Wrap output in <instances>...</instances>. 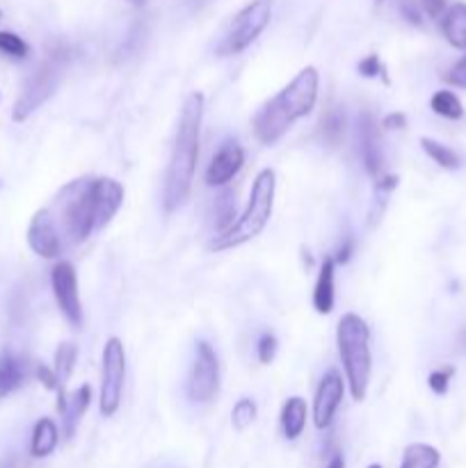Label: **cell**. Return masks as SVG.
Masks as SVG:
<instances>
[{
	"label": "cell",
	"instance_id": "cell-1",
	"mask_svg": "<svg viewBox=\"0 0 466 468\" xmlns=\"http://www.w3.org/2000/svg\"><path fill=\"white\" fill-rule=\"evenodd\" d=\"M204 103L206 101H204L202 92L187 94L183 101L172 156H169L168 171H165V186H162L165 213H174L190 199L196 162H199V140H202L204 107H206Z\"/></svg>",
	"mask_w": 466,
	"mask_h": 468
},
{
	"label": "cell",
	"instance_id": "cell-2",
	"mask_svg": "<svg viewBox=\"0 0 466 468\" xmlns=\"http://www.w3.org/2000/svg\"><path fill=\"white\" fill-rule=\"evenodd\" d=\"M336 345H339L350 395L352 400L363 402L370 386V372H373L369 322L357 313H345L336 327Z\"/></svg>",
	"mask_w": 466,
	"mask_h": 468
},
{
	"label": "cell",
	"instance_id": "cell-3",
	"mask_svg": "<svg viewBox=\"0 0 466 468\" xmlns=\"http://www.w3.org/2000/svg\"><path fill=\"white\" fill-rule=\"evenodd\" d=\"M275 192H277V174L265 167L256 174L254 183H251L250 201H247L245 210L236 220V225L231 226L226 234L215 235V238L208 243L211 252H226V249H236L242 244L251 243L254 238H259L260 231L268 226L272 217V210H275Z\"/></svg>",
	"mask_w": 466,
	"mask_h": 468
},
{
	"label": "cell",
	"instance_id": "cell-4",
	"mask_svg": "<svg viewBox=\"0 0 466 468\" xmlns=\"http://www.w3.org/2000/svg\"><path fill=\"white\" fill-rule=\"evenodd\" d=\"M55 220L67 243L80 244L92 238L98 229L96 204H94V176H80L67 183L55 197Z\"/></svg>",
	"mask_w": 466,
	"mask_h": 468
},
{
	"label": "cell",
	"instance_id": "cell-5",
	"mask_svg": "<svg viewBox=\"0 0 466 468\" xmlns=\"http://www.w3.org/2000/svg\"><path fill=\"white\" fill-rule=\"evenodd\" d=\"M69 60L71 55L67 46H50L46 58L40 62V67L25 78L19 98L14 101L12 119H14L16 124H23L25 119L32 117L46 101H50V98L55 96V92H58L59 85H62L64 74H67Z\"/></svg>",
	"mask_w": 466,
	"mask_h": 468
},
{
	"label": "cell",
	"instance_id": "cell-6",
	"mask_svg": "<svg viewBox=\"0 0 466 468\" xmlns=\"http://www.w3.org/2000/svg\"><path fill=\"white\" fill-rule=\"evenodd\" d=\"M126 386V347L117 336H110L101 354V393L98 411L104 418H113L123 400Z\"/></svg>",
	"mask_w": 466,
	"mask_h": 468
},
{
	"label": "cell",
	"instance_id": "cell-7",
	"mask_svg": "<svg viewBox=\"0 0 466 468\" xmlns=\"http://www.w3.org/2000/svg\"><path fill=\"white\" fill-rule=\"evenodd\" d=\"M272 19V0H251L250 5L242 7L231 23L229 32L224 34L222 44L217 46V55H238L250 49L260 37Z\"/></svg>",
	"mask_w": 466,
	"mask_h": 468
},
{
	"label": "cell",
	"instance_id": "cell-8",
	"mask_svg": "<svg viewBox=\"0 0 466 468\" xmlns=\"http://www.w3.org/2000/svg\"><path fill=\"white\" fill-rule=\"evenodd\" d=\"M186 390L195 405H208L220 390V359L208 341H196Z\"/></svg>",
	"mask_w": 466,
	"mask_h": 468
},
{
	"label": "cell",
	"instance_id": "cell-9",
	"mask_svg": "<svg viewBox=\"0 0 466 468\" xmlns=\"http://www.w3.org/2000/svg\"><path fill=\"white\" fill-rule=\"evenodd\" d=\"M318 89H320V76L315 67H305L281 89L279 94L272 96V101L284 110L286 117L290 122L305 119L306 115L314 113L315 103H318Z\"/></svg>",
	"mask_w": 466,
	"mask_h": 468
},
{
	"label": "cell",
	"instance_id": "cell-10",
	"mask_svg": "<svg viewBox=\"0 0 466 468\" xmlns=\"http://www.w3.org/2000/svg\"><path fill=\"white\" fill-rule=\"evenodd\" d=\"M50 288H53V298L58 304L59 313L74 329H83L85 311L80 302L78 290V274L69 261H58L50 270Z\"/></svg>",
	"mask_w": 466,
	"mask_h": 468
},
{
	"label": "cell",
	"instance_id": "cell-11",
	"mask_svg": "<svg viewBox=\"0 0 466 468\" xmlns=\"http://www.w3.org/2000/svg\"><path fill=\"white\" fill-rule=\"evenodd\" d=\"M25 240H28V247L32 249V254H37L44 261H58L64 254V244H67L62 229H59L50 208H41L32 215Z\"/></svg>",
	"mask_w": 466,
	"mask_h": 468
},
{
	"label": "cell",
	"instance_id": "cell-12",
	"mask_svg": "<svg viewBox=\"0 0 466 468\" xmlns=\"http://www.w3.org/2000/svg\"><path fill=\"white\" fill-rule=\"evenodd\" d=\"M245 167V149L238 140H224L215 156L211 158V165L206 170V186L208 188H226L231 181L241 174Z\"/></svg>",
	"mask_w": 466,
	"mask_h": 468
},
{
	"label": "cell",
	"instance_id": "cell-13",
	"mask_svg": "<svg viewBox=\"0 0 466 468\" xmlns=\"http://www.w3.org/2000/svg\"><path fill=\"white\" fill-rule=\"evenodd\" d=\"M345 395V380L341 377L339 371L324 372L320 380L318 389H315L314 398V425L318 429H329L336 418L341 402Z\"/></svg>",
	"mask_w": 466,
	"mask_h": 468
},
{
	"label": "cell",
	"instance_id": "cell-14",
	"mask_svg": "<svg viewBox=\"0 0 466 468\" xmlns=\"http://www.w3.org/2000/svg\"><path fill=\"white\" fill-rule=\"evenodd\" d=\"M359 156H361L363 170L370 179H379L382 176L384 167V153H382V142H379V124L375 122L373 113L363 110L359 115Z\"/></svg>",
	"mask_w": 466,
	"mask_h": 468
},
{
	"label": "cell",
	"instance_id": "cell-15",
	"mask_svg": "<svg viewBox=\"0 0 466 468\" xmlns=\"http://www.w3.org/2000/svg\"><path fill=\"white\" fill-rule=\"evenodd\" d=\"M290 126H293V122L286 117L284 110H281L272 98L268 103H263V107H259V113H256L254 119H251L254 137L260 142V144H265V147L277 144V142L288 133Z\"/></svg>",
	"mask_w": 466,
	"mask_h": 468
},
{
	"label": "cell",
	"instance_id": "cell-16",
	"mask_svg": "<svg viewBox=\"0 0 466 468\" xmlns=\"http://www.w3.org/2000/svg\"><path fill=\"white\" fill-rule=\"evenodd\" d=\"M123 195L126 192L119 181L108 179V176H94V204H96L98 229H105L113 222L114 215L122 208Z\"/></svg>",
	"mask_w": 466,
	"mask_h": 468
},
{
	"label": "cell",
	"instance_id": "cell-17",
	"mask_svg": "<svg viewBox=\"0 0 466 468\" xmlns=\"http://www.w3.org/2000/svg\"><path fill=\"white\" fill-rule=\"evenodd\" d=\"M314 302L315 313L320 316H329V313L334 311V304H336V263L332 256L320 263L318 270V279H315V286H314Z\"/></svg>",
	"mask_w": 466,
	"mask_h": 468
},
{
	"label": "cell",
	"instance_id": "cell-18",
	"mask_svg": "<svg viewBox=\"0 0 466 468\" xmlns=\"http://www.w3.org/2000/svg\"><path fill=\"white\" fill-rule=\"evenodd\" d=\"M28 380V363L12 350L0 352V400L19 390Z\"/></svg>",
	"mask_w": 466,
	"mask_h": 468
},
{
	"label": "cell",
	"instance_id": "cell-19",
	"mask_svg": "<svg viewBox=\"0 0 466 468\" xmlns=\"http://www.w3.org/2000/svg\"><path fill=\"white\" fill-rule=\"evenodd\" d=\"M306 418H309V405L302 395H293L281 407V432L288 441H297L299 436L305 435L306 429Z\"/></svg>",
	"mask_w": 466,
	"mask_h": 468
},
{
	"label": "cell",
	"instance_id": "cell-20",
	"mask_svg": "<svg viewBox=\"0 0 466 468\" xmlns=\"http://www.w3.org/2000/svg\"><path fill=\"white\" fill-rule=\"evenodd\" d=\"M345 128H348V119H345L343 106L329 103V106L324 107V113L320 115L318 122L320 142L332 149L341 147L345 140Z\"/></svg>",
	"mask_w": 466,
	"mask_h": 468
},
{
	"label": "cell",
	"instance_id": "cell-21",
	"mask_svg": "<svg viewBox=\"0 0 466 468\" xmlns=\"http://www.w3.org/2000/svg\"><path fill=\"white\" fill-rule=\"evenodd\" d=\"M92 386L89 384H83L78 386V389L74 390V393L67 398V409H64L62 418H64V436L67 439H71V436L76 435V429H78L80 420H83V416L87 414L89 405H92Z\"/></svg>",
	"mask_w": 466,
	"mask_h": 468
},
{
	"label": "cell",
	"instance_id": "cell-22",
	"mask_svg": "<svg viewBox=\"0 0 466 468\" xmlns=\"http://www.w3.org/2000/svg\"><path fill=\"white\" fill-rule=\"evenodd\" d=\"M59 444V429L53 418H40L32 427V439H30V454L35 459H46L55 453Z\"/></svg>",
	"mask_w": 466,
	"mask_h": 468
},
{
	"label": "cell",
	"instance_id": "cell-23",
	"mask_svg": "<svg viewBox=\"0 0 466 468\" xmlns=\"http://www.w3.org/2000/svg\"><path fill=\"white\" fill-rule=\"evenodd\" d=\"M442 32L452 49L466 50V3L448 7L442 19Z\"/></svg>",
	"mask_w": 466,
	"mask_h": 468
},
{
	"label": "cell",
	"instance_id": "cell-24",
	"mask_svg": "<svg viewBox=\"0 0 466 468\" xmlns=\"http://www.w3.org/2000/svg\"><path fill=\"white\" fill-rule=\"evenodd\" d=\"M233 225H236V190L226 186L213 201V226H215L217 235H222Z\"/></svg>",
	"mask_w": 466,
	"mask_h": 468
},
{
	"label": "cell",
	"instance_id": "cell-25",
	"mask_svg": "<svg viewBox=\"0 0 466 468\" xmlns=\"http://www.w3.org/2000/svg\"><path fill=\"white\" fill-rule=\"evenodd\" d=\"M400 179L396 174H382L379 179H375L373 186V201H370V210H369V226L375 229V226L382 222V215L388 206V197L393 195V190L397 188Z\"/></svg>",
	"mask_w": 466,
	"mask_h": 468
},
{
	"label": "cell",
	"instance_id": "cell-26",
	"mask_svg": "<svg viewBox=\"0 0 466 468\" xmlns=\"http://www.w3.org/2000/svg\"><path fill=\"white\" fill-rule=\"evenodd\" d=\"M442 453L430 444H412L405 448L400 468H439Z\"/></svg>",
	"mask_w": 466,
	"mask_h": 468
},
{
	"label": "cell",
	"instance_id": "cell-27",
	"mask_svg": "<svg viewBox=\"0 0 466 468\" xmlns=\"http://www.w3.org/2000/svg\"><path fill=\"white\" fill-rule=\"evenodd\" d=\"M421 149L425 151V156L430 158L432 162H437L442 170L455 171L461 167V158L455 149L446 147L442 142L432 140V137H421Z\"/></svg>",
	"mask_w": 466,
	"mask_h": 468
},
{
	"label": "cell",
	"instance_id": "cell-28",
	"mask_svg": "<svg viewBox=\"0 0 466 468\" xmlns=\"http://www.w3.org/2000/svg\"><path fill=\"white\" fill-rule=\"evenodd\" d=\"M430 107L439 117L451 119V122H457V119L464 117V106H461L457 94H452L451 89H439V92L432 94Z\"/></svg>",
	"mask_w": 466,
	"mask_h": 468
},
{
	"label": "cell",
	"instance_id": "cell-29",
	"mask_svg": "<svg viewBox=\"0 0 466 468\" xmlns=\"http://www.w3.org/2000/svg\"><path fill=\"white\" fill-rule=\"evenodd\" d=\"M76 359H78V347H76L74 343H59L58 350H55L53 371L58 372V377L64 384H67V380H69L71 372H74Z\"/></svg>",
	"mask_w": 466,
	"mask_h": 468
},
{
	"label": "cell",
	"instance_id": "cell-30",
	"mask_svg": "<svg viewBox=\"0 0 466 468\" xmlns=\"http://www.w3.org/2000/svg\"><path fill=\"white\" fill-rule=\"evenodd\" d=\"M0 53L7 55L12 60H28L30 58V46L23 37H19L16 32L10 30H0Z\"/></svg>",
	"mask_w": 466,
	"mask_h": 468
},
{
	"label": "cell",
	"instance_id": "cell-31",
	"mask_svg": "<svg viewBox=\"0 0 466 468\" xmlns=\"http://www.w3.org/2000/svg\"><path fill=\"white\" fill-rule=\"evenodd\" d=\"M256 416H259L256 402L251 400V398H241V400L233 405V409H231V425H233L238 432H245V429L254 423Z\"/></svg>",
	"mask_w": 466,
	"mask_h": 468
},
{
	"label": "cell",
	"instance_id": "cell-32",
	"mask_svg": "<svg viewBox=\"0 0 466 468\" xmlns=\"http://www.w3.org/2000/svg\"><path fill=\"white\" fill-rule=\"evenodd\" d=\"M277 352H279V341H277L275 334H260L259 343H256V356H259V362L263 363V366H270V363L275 362Z\"/></svg>",
	"mask_w": 466,
	"mask_h": 468
},
{
	"label": "cell",
	"instance_id": "cell-33",
	"mask_svg": "<svg viewBox=\"0 0 466 468\" xmlns=\"http://www.w3.org/2000/svg\"><path fill=\"white\" fill-rule=\"evenodd\" d=\"M359 74L363 76V78H382L384 83L388 85V76H387V67H384V62L379 60V55L370 53L366 55V58L359 62Z\"/></svg>",
	"mask_w": 466,
	"mask_h": 468
},
{
	"label": "cell",
	"instance_id": "cell-34",
	"mask_svg": "<svg viewBox=\"0 0 466 468\" xmlns=\"http://www.w3.org/2000/svg\"><path fill=\"white\" fill-rule=\"evenodd\" d=\"M452 375H455V368H452V366L439 368V371H432L430 377H427V386H430L432 393L446 395L448 389H451Z\"/></svg>",
	"mask_w": 466,
	"mask_h": 468
},
{
	"label": "cell",
	"instance_id": "cell-35",
	"mask_svg": "<svg viewBox=\"0 0 466 468\" xmlns=\"http://www.w3.org/2000/svg\"><path fill=\"white\" fill-rule=\"evenodd\" d=\"M443 80H446L448 85H452V87L466 89V55H461V58L448 69L446 74H443Z\"/></svg>",
	"mask_w": 466,
	"mask_h": 468
},
{
	"label": "cell",
	"instance_id": "cell-36",
	"mask_svg": "<svg viewBox=\"0 0 466 468\" xmlns=\"http://www.w3.org/2000/svg\"><path fill=\"white\" fill-rule=\"evenodd\" d=\"M352 254H354V238L352 235H345L341 247L336 249V256H332V259H334L336 265H345L350 259H352Z\"/></svg>",
	"mask_w": 466,
	"mask_h": 468
},
{
	"label": "cell",
	"instance_id": "cell-37",
	"mask_svg": "<svg viewBox=\"0 0 466 468\" xmlns=\"http://www.w3.org/2000/svg\"><path fill=\"white\" fill-rule=\"evenodd\" d=\"M382 128L384 131H403V128H407V115L388 113L387 117L382 119Z\"/></svg>",
	"mask_w": 466,
	"mask_h": 468
},
{
	"label": "cell",
	"instance_id": "cell-38",
	"mask_svg": "<svg viewBox=\"0 0 466 468\" xmlns=\"http://www.w3.org/2000/svg\"><path fill=\"white\" fill-rule=\"evenodd\" d=\"M423 10H425L427 16H432V19H439V16L446 14V0H421Z\"/></svg>",
	"mask_w": 466,
	"mask_h": 468
},
{
	"label": "cell",
	"instance_id": "cell-39",
	"mask_svg": "<svg viewBox=\"0 0 466 468\" xmlns=\"http://www.w3.org/2000/svg\"><path fill=\"white\" fill-rule=\"evenodd\" d=\"M403 14H405V19L409 21V23L421 25V14H418L416 7H412L409 3H403Z\"/></svg>",
	"mask_w": 466,
	"mask_h": 468
},
{
	"label": "cell",
	"instance_id": "cell-40",
	"mask_svg": "<svg viewBox=\"0 0 466 468\" xmlns=\"http://www.w3.org/2000/svg\"><path fill=\"white\" fill-rule=\"evenodd\" d=\"M324 468H345V459L343 454H334V457L329 459V463Z\"/></svg>",
	"mask_w": 466,
	"mask_h": 468
},
{
	"label": "cell",
	"instance_id": "cell-41",
	"mask_svg": "<svg viewBox=\"0 0 466 468\" xmlns=\"http://www.w3.org/2000/svg\"><path fill=\"white\" fill-rule=\"evenodd\" d=\"M131 3H135V5H144L147 0H131Z\"/></svg>",
	"mask_w": 466,
	"mask_h": 468
},
{
	"label": "cell",
	"instance_id": "cell-42",
	"mask_svg": "<svg viewBox=\"0 0 466 468\" xmlns=\"http://www.w3.org/2000/svg\"><path fill=\"white\" fill-rule=\"evenodd\" d=\"M369 468H384V466H382V463H370Z\"/></svg>",
	"mask_w": 466,
	"mask_h": 468
},
{
	"label": "cell",
	"instance_id": "cell-43",
	"mask_svg": "<svg viewBox=\"0 0 466 468\" xmlns=\"http://www.w3.org/2000/svg\"><path fill=\"white\" fill-rule=\"evenodd\" d=\"M0 19H3V10H0Z\"/></svg>",
	"mask_w": 466,
	"mask_h": 468
},
{
	"label": "cell",
	"instance_id": "cell-44",
	"mask_svg": "<svg viewBox=\"0 0 466 468\" xmlns=\"http://www.w3.org/2000/svg\"><path fill=\"white\" fill-rule=\"evenodd\" d=\"M0 98H3V96H0Z\"/></svg>",
	"mask_w": 466,
	"mask_h": 468
}]
</instances>
